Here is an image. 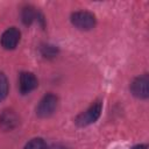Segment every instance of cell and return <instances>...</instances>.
Segmentation results:
<instances>
[{
    "label": "cell",
    "instance_id": "1",
    "mask_svg": "<svg viewBox=\"0 0 149 149\" xmlns=\"http://www.w3.org/2000/svg\"><path fill=\"white\" fill-rule=\"evenodd\" d=\"M101 109H102V104L101 101H95L93 102L85 112L80 113L77 118H76V123L79 127H85L88 126L93 122H95L100 114H101Z\"/></svg>",
    "mask_w": 149,
    "mask_h": 149
},
{
    "label": "cell",
    "instance_id": "11",
    "mask_svg": "<svg viewBox=\"0 0 149 149\" xmlns=\"http://www.w3.org/2000/svg\"><path fill=\"white\" fill-rule=\"evenodd\" d=\"M57 52V49H55L52 45H45L42 48V54L43 56L45 57H51V56H55Z\"/></svg>",
    "mask_w": 149,
    "mask_h": 149
},
{
    "label": "cell",
    "instance_id": "13",
    "mask_svg": "<svg viewBox=\"0 0 149 149\" xmlns=\"http://www.w3.org/2000/svg\"><path fill=\"white\" fill-rule=\"evenodd\" d=\"M132 149H148V146L147 144H137V146L133 147Z\"/></svg>",
    "mask_w": 149,
    "mask_h": 149
},
{
    "label": "cell",
    "instance_id": "7",
    "mask_svg": "<svg viewBox=\"0 0 149 149\" xmlns=\"http://www.w3.org/2000/svg\"><path fill=\"white\" fill-rule=\"evenodd\" d=\"M19 123V118L17 115L10 111V109H7V111H3L0 115V128L5 132L7 130H12L13 128H15Z\"/></svg>",
    "mask_w": 149,
    "mask_h": 149
},
{
    "label": "cell",
    "instance_id": "10",
    "mask_svg": "<svg viewBox=\"0 0 149 149\" xmlns=\"http://www.w3.org/2000/svg\"><path fill=\"white\" fill-rule=\"evenodd\" d=\"M8 93V80L6 76L0 72V101H2Z\"/></svg>",
    "mask_w": 149,
    "mask_h": 149
},
{
    "label": "cell",
    "instance_id": "5",
    "mask_svg": "<svg viewBox=\"0 0 149 149\" xmlns=\"http://www.w3.org/2000/svg\"><path fill=\"white\" fill-rule=\"evenodd\" d=\"M20 37H21V34L19 29H16L15 27L8 28L1 35V45L7 50L15 49L20 41Z\"/></svg>",
    "mask_w": 149,
    "mask_h": 149
},
{
    "label": "cell",
    "instance_id": "12",
    "mask_svg": "<svg viewBox=\"0 0 149 149\" xmlns=\"http://www.w3.org/2000/svg\"><path fill=\"white\" fill-rule=\"evenodd\" d=\"M47 149H66V148L64 146H62V144H52L51 147H49Z\"/></svg>",
    "mask_w": 149,
    "mask_h": 149
},
{
    "label": "cell",
    "instance_id": "3",
    "mask_svg": "<svg viewBox=\"0 0 149 149\" xmlns=\"http://www.w3.org/2000/svg\"><path fill=\"white\" fill-rule=\"evenodd\" d=\"M57 104H58V99L55 94L52 93L45 94L36 107V114L40 118H48L54 114V112L57 108Z\"/></svg>",
    "mask_w": 149,
    "mask_h": 149
},
{
    "label": "cell",
    "instance_id": "2",
    "mask_svg": "<svg viewBox=\"0 0 149 149\" xmlns=\"http://www.w3.org/2000/svg\"><path fill=\"white\" fill-rule=\"evenodd\" d=\"M71 22L80 30H90L95 26V16L86 10H79L71 15Z\"/></svg>",
    "mask_w": 149,
    "mask_h": 149
},
{
    "label": "cell",
    "instance_id": "8",
    "mask_svg": "<svg viewBox=\"0 0 149 149\" xmlns=\"http://www.w3.org/2000/svg\"><path fill=\"white\" fill-rule=\"evenodd\" d=\"M21 17H22V21L24 24H30L36 17V12L34 10V8L31 6H27L22 9Z\"/></svg>",
    "mask_w": 149,
    "mask_h": 149
},
{
    "label": "cell",
    "instance_id": "4",
    "mask_svg": "<svg viewBox=\"0 0 149 149\" xmlns=\"http://www.w3.org/2000/svg\"><path fill=\"white\" fill-rule=\"evenodd\" d=\"M149 77L148 74H142L135 78L130 84V91L133 95L140 99H147L149 97Z\"/></svg>",
    "mask_w": 149,
    "mask_h": 149
},
{
    "label": "cell",
    "instance_id": "9",
    "mask_svg": "<svg viewBox=\"0 0 149 149\" xmlns=\"http://www.w3.org/2000/svg\"><path fill=\"white\" fill-rule=\"evenodd\" d=\"M23 149H47V144L44 142L43 139L41 137H36V139H33L30 140Z\"/></svg>",
    "mask_w": 149,
    "mask_h": 149
},
{
    "label": "cell",
    "instance_id": "6",
    "mask_svg": "<svg viewBox=\"0 0 149 149\" xmlns=\"http://www.w3.org/2000/svg\"><path fill=\"white\" fill-rule=\"evenodd\" d=\"M37 78L31 72H22L19 78V86L22 94H27L37 87Z\"/></svg>",
    "mask_w": 149,
    "mask_h": 149
}]
</instances>
